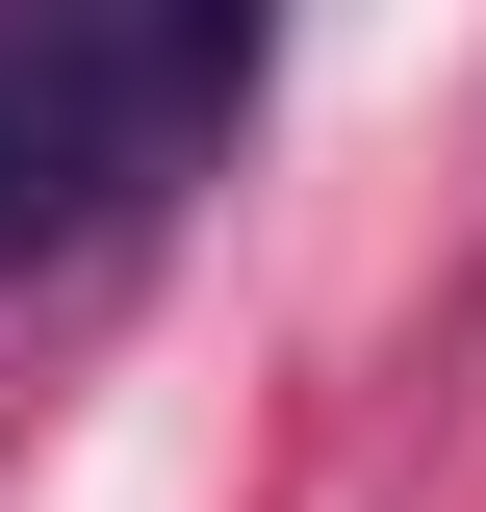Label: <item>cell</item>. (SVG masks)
Returning a JSON list of instances; mask_svg holds the SVG:
<instances>
[{
  "label": "cell",
  "mask_w": 486,
  "mask_h": 512,
  "mask_svg": "<svg viewBox=\"0 0 486 512\" xmlns=\"http://www.w3.org/2000/svg\"><path fill=\"white\" fill-rule=\"evenodd\" d=\"M256 77V0H0V282L103 256Z\"/></svg>",
  "instance_id": "1"
}]
</instances>
